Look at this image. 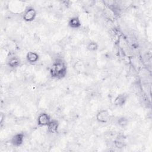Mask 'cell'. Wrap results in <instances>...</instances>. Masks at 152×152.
Segmentation results:
<instances>
[{"label": "cell", "mask_w": 152, "mask_h": 152, "mask_svg": "<svg viewBox=\"0 0 152 152\" xmlns=\"http://www.w3.org/2000/svg\"><path fill=\"white\" fill-rule=\"evenodd\" d=\"M52 75L54 77L61 78L66 74V66L65 63L61 59H56L53 64L52 69L50 70Z\"/></svg>", "instance_id": "cell-1"}, {"label": "cell", "mask_w": 152, "mask_h": 152, "mask_svg": "<svg viewBox=\"0 0 152 152\" xmlns=\"http://www.w3.org/2000/svg\"><path fill=\"white\" fill-rule=\"evenodd\" d=\"M96 120L100 124L107 123L110 118L109 112L107 109H102L98 111L96 116Z\"/></svg>", "instance_id": "cell-2"}, {"label": "cell", "mask_w": 152, "mask_h": 152, "mask_svg": "<svg viewBox=\"0 0 152 152\" xmlns=\"http://www.w3.org/2000/svg\"><path fill=\"white\" fill-rule=\"evenodd\" d=\"M36 15L37 12L36 10L33 7H29L24 12L23 19L26 22H31L36 18Z\"/></svg>", "instance_id": "cell-3"}, {"label": "cell", "mask_w": 152, "mask_h": 152, "mask_svg": "<svg viewBox=\"0 0 152 152\" xmlns=\"http://www.w3.org/2000/svg\"><path fill=\"white\" fill-rule=\"evenodd\" d=\"M50 120V117L49 114L43 112L38 115L37 123L39 126H46Z\"/></svg>", "instance_id": "cell-4"}, {"label": "cell", "mask_w": 152, "mask_h": 152, "mask_svg": "<svg viewBox=\"0 0 152 152\" xmlns=\"http://www.w3.org/2000/svg\"><path fill=\"white\" fill-rule=\"evenodd\" d=\"M24 140V135L23 133H17L12 137L11 143L14 147H20L23 144Z\"/></svg>", "instance_id": "cell-5"}, {"label": "cell", "mask_w": 152, "mask_h": 152, "mask_svg": "<svg viewBox=\"0 0 152 152\" xmlns=\"http://www.w3.org/2000/svg\"><path fill=\"white\" fill-rule=\"evenodd\" d=\"M127 98H128V96L126 94H125V93L119 94L114 99L113 103L116 106H118V107L122 106L125 104V103L127 100Z\"/></svg>", "instance_id": "cell-6"}, {"label": "cell", "mask_w": 152, "mask_h": 152, "mask_svg": "<svg viewBox=\"0 0 152 152\" xmlns=\"http://www.w3.org/2000/svg\"><path fill=\"white\" fill-rule=\"evenodd\" d=\"M59 122L56 119L50 120L47 126L48 132L50 134H55L58 132L59 128Z\"/></svg>", "instance_id": "cell-7"}, {"label": "cell", "mask_w": 152, "mask_h": 152, "mask_svg": "<svg viewBox=\"0 0 152 152\" xmlns=\"http://www.w3.org/2000/svg\"><path fill=\"white\" fill-rule=\"evenodd\" d=\"M39 55L37 52L30 51L26 54V60L30 64H34L38 62Z\"/></svg>", "instance_id": "cell-8"}, {"label": "cell", "mask_w": 152, "mask_h": 152, "mask_svg": "<svg viewBox=\"0 0 152 152\" xmlns=\"http://www.w3.org/2000/svg\"><path fill=\"white\" fill-rule=\"evenodd\" d=\"M81 20L78 17H72L68 21V25L72 28H78L81 27Z\"/></svg>", "instance_id": "cell-9"}, {"label": "cell", "mask_w": 152, "mask_h": 152, "mask_svg": "<svg viewBox=\"0 0 152 152\" xmlns=\"http://www.w3.org/2000/svg\"><path fill=\"white\" fill-rule=\"evenodd\" d=\"M20 64V61L18 58L13 56L10 58V59L8 61V65L12 68H15L18 66H19Z\"/></svg>", "instance_id": "cell-10"}, {"label": "cell", "mask_w": 152, "mask_h": 152, "mask_svg": "<svg viewBox=\"0 0 152 152\" xmlns=\"http://www.w3.org/2000/svg\"><path fill=\"white\" fill-rule=\"evenodd\" d=\"M99 45L98 44L94 41H91L87 43V49L90 52H94L98 49Z\"/></svg>", "instance_id": "cell-11"}, {"label": "cell", "mask_w": 152, "mask_h": 152, "mask_svg": "<svg viewBox=\"0 0 152 152\" xmlns=\"http://www.w3.org/2000/svg\"><path fill=\"white\" fill-rule=\"evenodd\" d=\"M117 124L119 126L124 128V127H125L128 124V120L124 116H122L118 119Z\"/></svg>", "instance_id": "cell-12"}]
</instances>
